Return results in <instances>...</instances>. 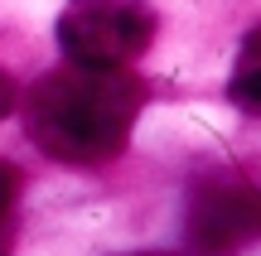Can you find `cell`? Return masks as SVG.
Masks as SVG:
<instances>
[{"mask_svg":"<svg viewBox=\"0 0 261 256\" xmlns=\"http://www.w3.org/2000/svg\"><path fill=\"white\" fill-rule=\"evenodd\" d=\"M145 106V82L126 68L68 63L39 77L24 102L29 140L63 164H102L126 150L130 126Z\"/></svg>","mask_w":261,"mask_h":256,"instance_id":"obj_1","label":"cell"},{"mask_svg":"<svg viewBox=\"0 0 261 256\" xmlns=\"http://www.w3.org/2000/svg\"><path fill=\"white\" fill-rule=\"evenodd\" d=\"M155 39V15L140 0H68L58 15V48L83 68H126Z\"/></svg>","mask_w":261,"mask_h":256,"instance_id":"obj_2","label":"cell"},{"mask_svg":"<svg viewBox=\"0 0 261 256\" xmlns=\"http://www.w3.org/2000/svg\"><path fill=\"white\" fill-rule=\"evenodd\" d=\"M261 232V198L237 174H208L189 193V242L208 256L237 251Z\"/></svg>","mask_w":261,"mask_h":256,"instance_id":"obj_3","label":"cell"},{"mask_svg":"<svg viewBox=\"0 0 261 256\" xmlns=\"http://www.w3.org/2000/svg\"><path fill=\"white\" fill-rule=\"evenodd\" d=\"M227 97H232L242 111L261 116V24L242 39V53L232 63V77H227Z\"/></svg>","mask_w":261,"mask_h":256,"instance_id":"obj_4","label":"cell"},{"mask_svg":"<svg viewBox=\"0 0 261 256\" xmlns=\"http://www.w3.org/2000/svg\"><path fill=\"white\" fill-rule=\"evenodd\" d=\"M15 193H19V169L0 160V222H5V213L15 208Z\"/></svg>","mask_w":261,"mask_h":256,"instance_id":"obj_5","label":"cell"},{"mask_svg":"<svg viewBox=\"0 0 261 256\" xmlns=\"http://www.w3.org/2000/svg\"><path fill=\"white\" fill-rule=\"evenodd\" d=\"M10 111H15V82H10V73L0 68V121H5Z\"/></svg>","mask_w":261,"mask_h":256,"instance_id":"obj_6","label":"cell"}]
</instances>
